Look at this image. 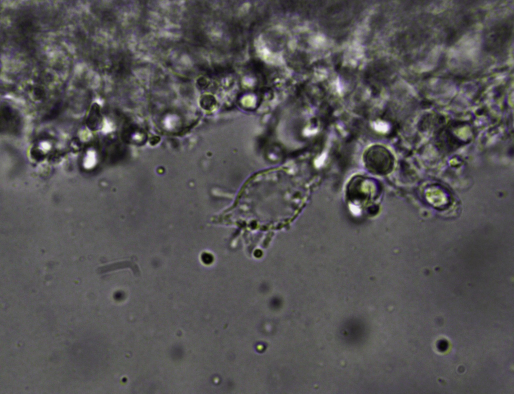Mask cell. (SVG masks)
Returning a JSON list of instances; mask_svg holds the SVG:
<instances>
[{"label":"cell","instance_id":"7a4b0ae2","mask_svg":"<svg viewBox=\"0 0 514 394\" xmlns=\"http://www.w3.org/2000/svg\"><path fill=\"white\" fill-rule=\"evenodd\" d=\"M123 269H129L135 274H138L140 272L138 266L135 262L128 260L117 262L101 266L97 269V272L98 273L102 274Z\"/></svg>","mask_w":514,"mask_h":394},{"label":"cell","instance_id":"6da1fadb","mask_svg":"<svg viewBox=\"0 0 514 394\" xmlns=\"http://www.w3.org/2000/svg\"><path fill=\"white\" fill-rule=\"evenodd\" d=\"M511 27L509 24L502 23L491 28L486 37V47L490 50L496 51L503 48L510 40Z\"/></svg>","mask_w":514,"mask_h":394}]
</instances>
